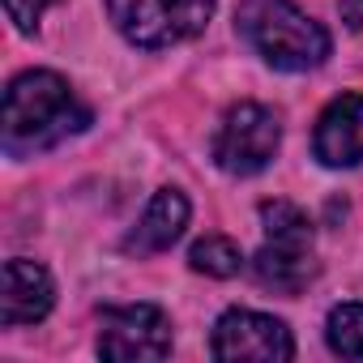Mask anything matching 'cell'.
<instances>
[{"instance_id": "obj_11", "label": "cell", "mask_w": 363, "mask_h": 363, "mask_svg": "<svg viewBox=\"0 0 363 363\" xmlns=\"http://www.w3.org/2000/svg\"><path fill=\"white\" fill-rule=\"evenodd\" d=\"M265 223V244H286V248H312V223L295 201H265L261 206Z\"/></svg>"}, {"instance_id": "obj_9", "label": "cell", "mask_w": 363, "mask_h": 363, "mask_svg": "<svg viewBox=\"0 0 363 363\" xmlns=\"http://www.w3.org/2000/svg\"><path fill=\"white\" fill-rule=\"evenodd\" d=\"M189 227V197L179 189H158L154 201L145 206V214L137 218V227L124 235V252L128 257H154L167 252Z\"/></svg>"}, {"instance_id": "obj_10", "label": "cell", "mask_w": 363, "mask_h": 363, "mask_svg": "<svg viewBox=\"0 0 363 363\" xmlns=\"http://www.w3.org/2000/svg\"><path fill=\"white\" fill-rule=\"evenodd\" d=\"M252 274L265 291H278V295H299L316 265H312V248H286V244H265L257 257H252Z\"/></svg>"}, {"instance_id": "obj_4", "label": "cell", "mask_w": 363, "mask_h": 363, "mask_svg": "<svg viewBox=\"0 0 363 363\" xmlns=\"http://www.w3.org/2000/svg\"><path fill=\"white\" fill-rule=\"evenodd\" d=\"M278 141H282L278 111L261 103H235L214 133V162L227 175H257L278 154Z\"/></svg>"}, {"instance_id": "obj_2", "label": "cell", "mask_w": 363, "mask_h": 363, "mask_svg": "<svg viewBox=\"0 0 363 363\" xmlns=\"http://www.w3.org/2000/svg\"><path fill=\"white\" fill-rule=\"evenodd\" d=\"M235 26L257 56L282 73H308L329 56V30L291 0H244Z\"/></svg>"}, {"instance_id": "obj_14", "label": "cell", "mask_w": 363, "mask_h": 363, "mask_svg": "<svg viewBox=\"0 0 363 363\" xmlns=\"http://www.w3.org/2000/svg\"><path fill=\"white\" fill-rule=\"evenodd\" d=\"M52 5H56V0H5V13H9V22H13L22 35H35V30H39V18H43Z\"/></svg>"}, {"instance_id": "obj_1", "label": "cell", "mask_w": 363, "mask_h": 363, "mask_svg": "<svg viewBox=\"0 0 363 363\" xmlns=\"http://www.w3.org/2000/svg\"><path fill=\"white\" fill-rule=\"evenodd\" d=\"M90 124V107L52 69H30L5 90V150L13 158L60 145Z\"/></svg>"}, {"instance_id": "obj_8", "label": "cell", "mask_w": 363, "mask_h": 363, "mask_svg": "<svg viewBox=\"0 0 363 363\" xmlns=\"http://www.w3.org/2000/svg\"><path fill=\"white\" fill-rule=\"evenodd\" d=\"M56 303V286H52V274L35 261H5V295H0V320L5 329H18V325H35L52 312Z\"/></svg>"}, {"instance_id": "obj_13", "label": "cell", "mask_w": 363, "mask_h": 363, "mask_svg": "<svg viewBox=\"0 0 363 363\" xmlns=\"http://www.w3.org/2000/svg\"><path fill=\"white\" fill-rule=\"evenodd\" d=\"M329 350L342 359H363V303H337L325 320Z\"/></svg>"}, {"instance_id": "obj_5", "label": "cell", "mask_w": 363, "mask_h": 363, "mask_svg": "<svg viewBox=\"0 0 363 363\" xmlns=\"http://www.w3.org/2000/svg\"><path fill=\"white\" fill-rule=\"evenodd\" d=\"M210 354L214 359H227V363H240V359L286 363V359H295V337H291V329L278 316L248 312V308H231L214 325Z\"/></svg>"}, {"instance_id": "obj_7", "label": "cell", "mask_w": 363, "mask_h": 363, "mask_svg": "<svg viewBox=\"0 0 363 363\" xmlns=\"http://www.w3.org/2000/svg\"><path fill=\"white\" fill-rule=\"evenodd\" d=\"M312 154L325 167H359L363 162V94L333 99L312 133Z\"/></svg>"}, {"instance_id": "obj_15", "label": "cell", "mask_w": 363, "mask_h": 363, "mask_svg": "<svg viewBox=\"0 0 363 363\" xmlns=\"http://www.w3.org/2000/svg\"><path fill=\"white\" fill-rule=\"evenodd\" d=\"M337 9L350 30H363V0H337Z\"/></svg>"}, {"instance_id": "obj_3", "label": "cell", "mask_w": 363, "mask_h": 363, "mask_svg": "<svg viewBox=\"0 0 363 363\" xmlns=\"http://www.w3.org/2000/svg\"><path fill=\"white\" fill-rule=\"evenodd\" d=\"M107 18L128 43L158 52L201 35L214 18V0H107Z\"/></svg>"}, {"instance_id": "obj_12", "label": "cell", "mask_w": 363, "mask_h": 363, "mask_svg": "<svg viewBox=\"0 0 363 363\" xmlns=\"http://www.w3.org/2000/svg\"><path fill=\"white\" fill-rule=\"evenodd\" d=\"M189 265H193L197 274H206V278H235V274L244 269V252H240V244L227 240V235H206V240L193 244Z\"/></svg>"}, {"instance_id": "obj_6", "label": "cell", "mask_w": 363, "mask_h": 363, "mask_svg": "<svg viewBox=\"0 0 363 363\" xmlns=\"http://www.w3.org/2000/svg\"><path fill=\"white\" fill-rule=\"evenodd\" d=\"M99 354L103 359H167L171 320L158 303L103 308L99 316Z\"/></svg>"}]
</instances>
